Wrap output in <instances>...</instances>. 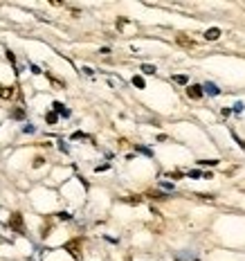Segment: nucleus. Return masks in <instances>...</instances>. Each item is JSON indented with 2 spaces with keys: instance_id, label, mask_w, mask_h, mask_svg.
<instances>
[{
  "instance_id": "1",
  "label": "nucleus",
  "mask_w": 245,
  "mask_h": 261,
  "mask_svg": "<svg viewBox=\"0 0 245 261\" xmlns=\"http://www.w3.org/2000/svg\"><path fill=\"white\" fill-rule=\"evenodd\" d=\"M16 97H18V88H16V86L0 88V99H7V102H11V99H16Z\"/></svg>"
},
{
  "instance_id": "7",
  "label": "nucleus",
  "mask_w": 245,
  "mask_h": 261,
  "mask_svg": "<svg viewBox=\"0 0 245 261\" xmlns=\"http://www.w3.org/2000/svg\"><path fill=\"white\" fill-rule=\"evenodd\" d=\"M207 90H209V95H218V88L211 86V83H207Z\"/></svg>"
},
{
  "instance_id": "8",
  "label": "nucleus",
  "mask_w": 245,
  "mask_h": 261,
  "mask_svg": "<svg viewBox=\"0 0 245 261\" xmlns=\"http://www.w3.org/2000/svg\"><path fill=\"white\" fill-rule=\"evenodd\" d=\"M133 83H135V86H138V88H142V86H144L142 77H135V79H133Z\"/></svg>"
},
{
  "instance_id": "4",
  "label": "nucleus",
  "mask_w": 245,
  "mask_h": 261,
  "mask_svg": "<svg viewBox=\"0 0 245 261\" xmlns=\"http://www.w3.org/2000/svg\"><path fill=\"white\" fill-rule=\"evenodd\" d=\"M187 95L192 97V99H200V97H202V88L200 86H189V88H187Z\"/></svg>"
},
{
  "instance_id": "10",
  "label": "nucleus",
  "mask_w": 245,
  "mask_h": 261,
  "mask_svg": "<svg viewBox=\"0 0 245 261\" xmlns=\"http://www.w3.org/2000/svg\"><path fill=\"white\" fill-rule=\"evenodd\" d=\"M176 81L178 83H187V77H182V74H180V77H176Z\"/></svg>"
},
{
  "instance_id": "5",
  "label": "nucleus",
  "mask_w": 245,
  "mask_h": 261,
  "mask_svg": "<svg viewBox=\"0 0 245 261\" xmlns=\"http://www.w3.org/2000/svg\"><path fill=\"white\" fill-rule=\"evenodd\" d=\"M11 227L18 230V232H23V216H20V214H14V216H11Z\"/></svg>"
},
{
  "instance_id": "6",
  "label": "nucleus",
  "mask_w": 245,
  "mask_h": 261,
  "mask_svg": "<svg viewBox=\"0 0 245 261\" xmlns=\"http://www.w3.org/2000/svg\"><path fill=\"white\" fill-rule=\"evenodd\" d=\"M218 36H221V29H218V27H211V29H207V32H205V39L207 41H216Z\"/></svg>"
},
{
  "instance_id": "9",
  "label": "nucleus",
  "mask_w": 245,
  "mask_h": 261,
  "mask_svg": "<svg viewBox=\"0 0 245 261\" xmlns=\"http://www.w3.org/2000/svg\"><path fill=\"white\" fill-rule=\"evenodd\" d=\"M48 122H49V124H52V122H56V115H54V113H49V115H48Z\"/></svg>"
},
{
  "instance_id": "3",
  "label": "nucleus",
  "mask_w": 245,
  "mask_h": 261,
  "mask_svg": "<svg viewBox=\"0 0 245 261\" xmlns=\"http://www.w3.org/2000/svg\"><path fill=\"white\" fill-rule=\"evenodd\" d=\"M176 41H178V45H182V48H194V45H196V41H192L187 34H178Z\"/></svg>"
},
{
  "instance_id": "2",
  "label": "nucleus",
  "mask_w": 245,
  "mask_h": 261,
  "mask_svg": "<svg viewBox=\"0 0 245 261\" xmlns=\"http://www.w3.org/2000/svg\"><path fill=\"white\" fill-rule=\"evenodd\" d=\"M65 250L70 252V255L74 257V259H81V241H79V239H74V241H70L68 246H65Z\"/></svg>"
}]
</instances>
